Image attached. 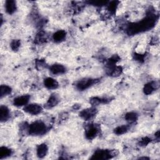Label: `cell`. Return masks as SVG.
<instances>
[{"label": "cell", "instance_id": "6da1fadb", "mask_svg": "<svg viewBox=\"0 0 160 160\" xmlns=\"http://www.w3.org/2000/svg\"><path fill=\"white\" fill-rule=\"evenodd\" d=\"M156 21V16L149 15L139 22L129 25L127 28V32L129 35H134L148 31L154 26Z\"/></svg>", "mask_w": 160, "mask_h": 160}, {"label": "cell", "instance_id": "7a4b0ae2", "mask_svg": "<svg viewBox=\"0 0 160 160\" xmlns=\"http://www.w3.org/2000/svg\"><path fill=\"white\" fill-rule=\"evenodd\" d=\"M28 132L31 135L39 136L45 134L47 131L46 124L41 121H36L29 124L28 128Z\"/></svg>", "mask_w": 160, "mask_h": 160}, {"label": "cell", "instance_id": "3957f363", "mask_svg": "<svg viewBox=\"0 0 160 160\" xmlns=\"http://www.w3.org/2000/svg\"><path fill=\"white\" fill-rule=\"evenodd\" d=\"M24 111L29 114L36 115L41 112L42 108L41 106L38 104L32 103L26 105L24 108Z\"/></svg>", "mask_w": 160, "mask_h": 160}, {"label": "cell", "instance_id": "277c9868", "mask_svg": "<svg viewBox=\"0 0 160 160\" xmlns=\"http://www.w3.org/2000/svg\"><path fill=\"white\" fill-rule=\"evenodd\" d=\"M96 80L91 78H84L79 80L76 84V87L79 90H85L96 82Z\"/></svg>", "mask_w": 160, "mask_h": 160}, {"label": "cell", "instance_id": "5b68a950", "mask_svg": "<svg viewBox=\"0 0 160 160\" xmlns=\"http://www.w3.org/2000/svg\"><path fill=\"white\" fill-rule=\"evenodd\" d=\"M113 156V154L109 151L104 149H99L94 152L91 159H109Z\"/></svg>", "mask_w": 160, "mask_h": 160}, {"label": "cell", "instance_id": "8992f818", "mask_svg": "<svg viewBox=\"0 0 160 160\" xmlns=\"http://www.w3.org/2000/svg\"><path fill=\"white\" fill-rule=\"evenodd\" d=\"M99 132V129L98 126L95 124H91L86 128L85 135L87 139H92L97 136Z\"/></svg>", "mask_w": 160, "mask_h": 160}, {"label": "cell", "instance_id": "52a82bcc", "mask_svg": "<svg viewBox=\"0 0 160 160\" xmlns=\"http://www.w3.org/2000/svg\"><path fill=\"white\" fill-rule=\"evenodd\" d=\"M30 96L29 95H22L15 98L13 100V104L17 107L25 106L28 104Z\"/></svg>", "mask_w": 160, "mask_h": 160}, {"label": "cell", "instance_id": "ba28073f", "mask_svg": "<svg viewBox=\"0 0 160 160\" xmlns=\"http://www.w3.org/2000/svg\"><path fill=\"white\" fill-rule=\"evenodd\" d=\"M96 112H97V111L96 108H88L82 110L80 112L79 115L84 119L89 120L92 119L96 114Z\"/></svg>", "mask_w": 160, "mask_h": 160}, {"label": "cell", "instance_id": "9c48e42d", "mask_svg": "<svg viewBox=\"0 0 160 160\" xmlns=\"http://www.w3.org/2000/svg\"><path fill=\"white\" fill-rule=\"evenodd\" d=\"M159 87V84L156 81H151L144 85L143 88L144 93L149 95L151 94L154 91H156Z\"/></svg>", "mask_w": 160, "mask_h": 160}, {"label": "cell", "instance_id": "30bf717a", "mask_svg": "<svg viewBox=\"0 0 160 160\" xmlns=\"http://www.w3.org/2000/svg\"><path fill=\"white\" fill-rule=\"evenodd\" d=\"M50 71L55 75L62 74L66 72V68L60 64H54L50 66Z\"/></svg>", "mask_w": 160, "mask_h": 160}, {"label": "cell", "instance_id": "8fae6325", "mask_svg": "<svg viewBox=\"0 0 160 160\" xmlns=\"http://www.w3.org/2000/svg\"><path fill=\"white\" fill-rule=\"evenodd\" d=\"M5 9L7 13L9 14H12L17 9L16 2L12 0H8L5 3Z\"/></svg>", "mask_w": 160, "mask_h": 160}, {"label": "cell", "instance_id": "7c38bea8", "mask_svg": "<svg viewBox=\"0 0 160 160\" xmlns=\"http://www.w3.org/2000/svg\"><path fill=\"white\" fill-rule=\"evenodd\" d=\"M44 85L49 89H55L59 86L58 81L52 78H46L44 80Z\"/></svg>", "mask_w": 160, "mask_h": 160}, {"label": "cell", "instance_id": "4fadbf2b", "mask_svg": "<svg viewBox=\"0 0 160 160\" xmlns=\"http://www.w3.org/2000/svg\"><path fill=\"white\" fill-rule=\"evenodd\" d=\"M48 151V148L47 145L44 143L38 145V146L37 147V149H36L37 156L39 158H42L47 154Z\"/></svg>", "mask_w": 160, "mask_h": 160}, {"label": "cell", "instance_id": "5bb4252c", "mask_svg": "<svg viewBox=\"0 0 160 160\" xmlns=\"http://www.w3.org/2000/svg\"><path fill=\"white\" fill-rule=\"evenodd\" d=\"M9 109L5 106H1L0 108V120L1 122H5L9 118Z\"/></svg>", "mask_w": 160, "mask_h": 160}, {"label": "cell", "instance_id": "9a60e30c", "mask_svg": "<svg viewBox=\"0 0 160 160\" xmlns=\"http://www.w3.org/2000/svg\"><path fill=\"white\" fill-rule=\"evenodd\" d=\"M66 36V31L63 30H59L54 33L52 36L53 40L56 42H59L62 41L65 38Z\"/></svg>", "mask_w": 160, "mask_h": 160}, {"label": "cell", "instance_id": "2e32d148", "mask_svg": "<svg viewBox=\"0 0 160 160\" xmlns=\"http://www.w3.org/2000/svg\"><path fill=\"white\" fill-rule=\"evenodd\" d=\"M58 102H59L58 97L56 94H52L49 97V99L47 101L46 106L48 108H51L56 106V104L58 103Z\"/></svg>", "mask_w": 160, "mask_h": 160}, {"label": "cell", "instance_id": "e0dca14e", "mask_svg": "<svg viewBox=\"0 0 160 160\" xmlns=\"http://www.w3.org/2000/svg\"><path fill=\"white\" fill-rule=\"evenodd\" d=\"M11 153H12V151L9 148L7 147L2 146L0 148V159H2L4 158H6L11 156Z\"/></svg>", "mask_w": 160, "mask_h": 160}, {"label": "cell", "instance_id": "ac0fdd59", "mask_svg": "<svg viewBox=\"0 0 160 160\" xmlns=\"http://www.w3.org/2000/svg\"><path fill=\"white\" fill-rule=\"evenodd\" d=\"M138 114L134 112H129L125 115L126 120L129 123H132L135 122L138 119Z\"/></svg>", "mask_w": 160, "mask_h": 160}, {"label": "cell", "instance_id": "d6986e66", "mask_svg": "<svg viewBox=\"0 0 160 160\" xmlns=\"http://www.w3.org/2000/svg\"><path fill=\"white\" fill-rule=\"evenodd\" d=\"M11 92V88L7 85H1L0 88V95L1 98H3L8 96Z\"/></svg>", "mask_w": 160, "mask_h": 160}, {"label": "cell", "instance_id": "ffe728a7", "mask_svg": "<svg viewBox=\"0 0 160 160\" xmlns=\"http://www.w3.org/2000/svg\"><path fill=\"white\" fill-rule=\"evenodd\" d=\"M128 130V127L125 125H122L117 127L114 129V133L118 135H121L126 133Z\"/></svg>", "mask_w": 160, "mask_h": 160}, {"label": "cell", "instance_id": "44dd1931", "mask_svg": "<svg viewBox=\"0 0 160 160\" xmlns=\"http://www.w3.org/2000/svg\"><path fill=\"white\" fill-rule=\"evenodd\" d=\"M108 10L110 12H114L116 9H117L118 5V1H111L110 2H108Z\"/></svg>", "mask_w": 160, "mask_h": 160}, {"label": "cell", "instance_id": "7402d4cb", "mask_svg": "<svg viewBox=\"0 0 160 160\" xmlns=\"http://www.w3.org/2000/svg\"><path fill=\"white\" fill-rule=\"evenodd\" d=\"M89 4L94 5V6H101L108 4L109 2L107 1H89Z\"/></svg>", "mask_w": 160, "mask_h": 160}, {"label": "cell", "instance_id": "603a6c76", "mask_svg": "<svg viewBox=\"0 0 160 160\" xmlns=\"http://www.w3.org/2000/svg\"><path fill=\"white\" fill-rule=\"evenodd\" d=\"M20 44H21V42L19 40H17V39L13 40L11 43V47L14 51H16L19 49V48L20 46Z\"/></svg>", "mask_w": 160, "mask_h": 160}]
</instances>
